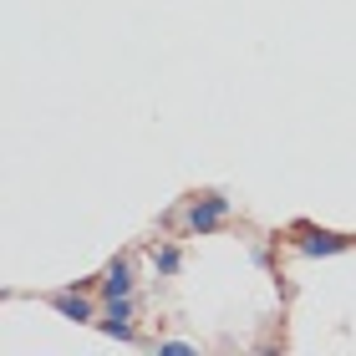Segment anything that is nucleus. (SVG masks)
I'll list each match as a JSON object with an SVG mask.
<instances>
[{
    "instance_id": "f257e3e1",
    "label": "nucleus",
    "mask_w": 356,
    "mask_h": 356,
    "mask_svg": "<svg viewBox=\"0 0 356 356\" xmlns=\"http://www.w3.org/2000/svg\"><path fill=\"white\" fill-rule=\"evenodd\" d=\"M224 219H229V199H219V193H209V199H199V204L188 209V229H193V234L219 229Z\"/></svg>"
},
{
    "instance_id": "f03ea898",
    "label": "nucleus",
    "mask_w": 356,
    "mask_h": 356,
    "mask_svg": "<svg viewBox=\"0 0 356 356\" xmlns=\"http://www.w3.org/2000/svg\"><path fill=\"white\" fill-rule=\"evenodd\" d=\"M296 250L300 254H341V250H351V234H336V229H300V239H296Z\"/></svg>"
},
{
    "instance_id": "7ed1b4c3",
    "label": "nucleus",
    "mask_w": 356,
    "mask_h": 356,
    "mask_svg": "<svg viewBox=\"0 0 356 356\" xmlns=\"http://www.w3.org/2000/svg\"><path fill=\"white\" fill-rule=\"evenodd\" d=\"M102 331H107V336H118V341H133V296H118V300H107Z\"/></svg>"
},
{
    "instance_id": "20e7f679",
    "label": "nucleus",
    "mask_w": 356,
    "mask_h": 356,
    "mask_svg": "<svg viewBox=\"0 0 356 356\" xmlns=\"http://www.w3.org/2000/svg\"><path fill=\"white\" fill-rule=\"evenodd\" d=\"M102 296H107V300L133 296V265H127V260H112V265H107V275H102Z\"/></svg>"
},
{
    "instance_id": "39448f33",
    "label": "nucleus",
    "mask_w": 356,
    "mask_h": 356,
    "mask_svg": "<svg viewBox=\"0 0 356 356\" xmlns=\"http://www.w3.org/2000/svg\"><path fill=\"white\" fill-rule=\"evenodd\" d=\"M51 305L67 321H92V300L82 296V290H61V296H51Z\"/></svg>"
},
{
    "instance_id": "423d86ee",
    "label": "nucleus",
    "mask_w": 356,
    "mask_h": 356,
    "mask_svg": "<svg viewBox=\"0 0 356 356\" xmlns=\"http://www.w3.org/2000/svg\"><path fill=\"white\" fill-rule=\"evenodd\" d=\"M178 265H184V254H178L173 245H163V250L153 254V270H158V275H178Z\"/></svg>"
},
{
    "instance_id": "0eeeda50",
    "label": "nucleus",
    "mask_w": 356,
    "mask_h": 356,
    "mask_svg": "<svg viewBox=\"0 0 356 356\" xmlns=\"http://www.w3.org/2000/svg\"><path fill=\"white\" fill-rule=\"evenodd\" d=\"M158 351H168V356H188L193 346H188V341H163V346H158Z\"/></svg>"
}]
</instances>
